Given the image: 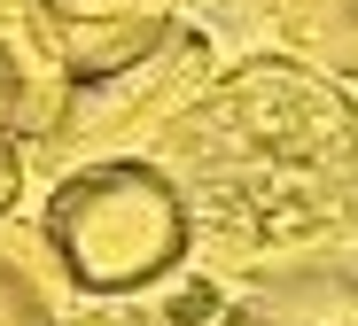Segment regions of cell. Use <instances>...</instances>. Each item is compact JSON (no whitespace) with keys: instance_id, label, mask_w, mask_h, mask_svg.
<instances>
[{"instance_id":"4","label":"cell","mask_w":358,"mask_h":326,"mask_svg":"<svg viewBox=\"0 0 358 326\" xmlns=\"http://www.w3.org/2000/svg\"><path fill=\"white\" fill-rule=\"evenodd\" d=\"M55 117H63V47H55L47 0H0V124L47 148Z\"/></svg>"},{"instance_id":"3","label":"cell","mask_w":358,"mask_h":326,"mask_svg":"<svg viewBox=\"0 0 358 326\" xmlns=\"http://www.w3.org/2000/svg\"><path fill=\"white\" fill-rule=\"evenodd\" d=\"M210 326H358V233H327L280 256H250Z\"/></svg>"},{"instance_id":"8","label":"cell","mask_w":358,"mask_h":326,"mask_svg":"<svg viewBox=\"0 0 358 326\" xmlns=\"http://www.w3.org/2000/svg\"><path fill=\"white\" fill-rule=\"evenodd\" d=\"M71 326H164L156 311H141V303H94L86 318H71Z\"/></svg>"},{"instance_id":"6","label":"cell","mask_w":358,"mask_h":326,"mask_svg":"<svg viewBox=\"0 0 358 326\" xmlns=\"http://www.w3.org/2000/svg\"><path fill=\"white\" fill-rule=\"evenodd\" d=\"M55 256L39 265V249L24 233L0 225V326H71L63 318V295H55Z\"/></svg>"},{"instance_id":"1","label":"cell","mask_w":358,"mask_h":326,"mask_svg":"<svg viewBox=\"0 0 358 326\" xmlns=\"http://www.w3.org/2000/svg\"><path fill=\"white\" fill-rule=\"evenodd\" d=\"M156 163L234 256H280L358 225V101L304 54H242L164 124Z\"/></svg>"},{"instance_id":"7","label":"cell","mask_w":358,"mask_h":326,"mask_svg":"<svg viewBox=\"0 0 358 326\" xmlns=\"http://www.w3.org/2000/svg\"><path fill=\"white\" fill-rule=\"evenodd\" d=\"M16 194H24V140L8 133V124H0V225H8Z\"/></svg>"},{"instance_id":"2","label":"cell","mask_w":358,"mask_h":326,"mask_svg":"<svg viewBox=\"0 0 358 326\" xmlns=\"http://www.w3.org/2000/svg\"><path fill=\"white\" fill-rule=\"evenodd\" d=\"M195 210L156 156H94L71 163L39 202V249L55 256L71 295L141 303L195 256Z\"/></svg>"},{"instance_id":"5","label":"cell","mask_w":358,"mask_h":326,"mask_svg":"<svg viewBox=\"0 0 358 326\" xmlns=\"http://www.w3.org/2000/svg\"><path fill=\"white\" fill-rule=\"evenodd\" d=\"M288 54L320 62L327 78H358V0H265Z\"/></svg>"}]
</instances>
